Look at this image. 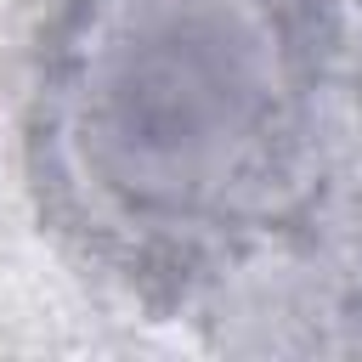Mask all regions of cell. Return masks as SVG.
<instances>
[{"label":"cell","instance_id":"1","mask_svg":"<svg viewBox=\"0 0 362 362\" xmlns=\"http://www.w3.org/2000/svg\"><path fill=\"white\" fill-rule=\"evenodd\" d=\"M40 136L74 226L187 300L334 243L362 119L305 0H79Z\"/></svg>","mask_w":362,"mask_h":362}]
</instances>
